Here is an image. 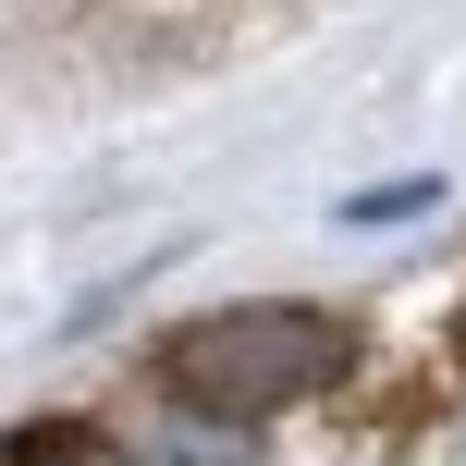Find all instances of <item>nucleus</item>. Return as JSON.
<instances>
[{
    "instance_id": "1",
    "label": "nucleus",
    "mask_w": 466,
    "mask_h": 466,
    "mask_svg": "<svg viewBox=\"0 0 466 466\" xmlns=\"http://www.w3.org/2000/svg\"><path fill=\"white\" fill-rule=\"evenodd\" d=\"M331 369H344V319H319V307H221L160 356V380L197 418H270V405L319 393Z\"/></svg>"
},
{
    "instance_id": "2",
    "label": "nucleus",
    "mask_w": 466,
    "mask_h": 466,
    "mask_svg": "<svg viewBox=\"0 0 466 466\" xmlns=\"http://www.w3.org/2000/svg\"><path fill=\"white\" fill-rule=\"evenodd\" d=\"M13 466H123L98 430H37V442H13Z\"/></svg>"
}]
</instances>
